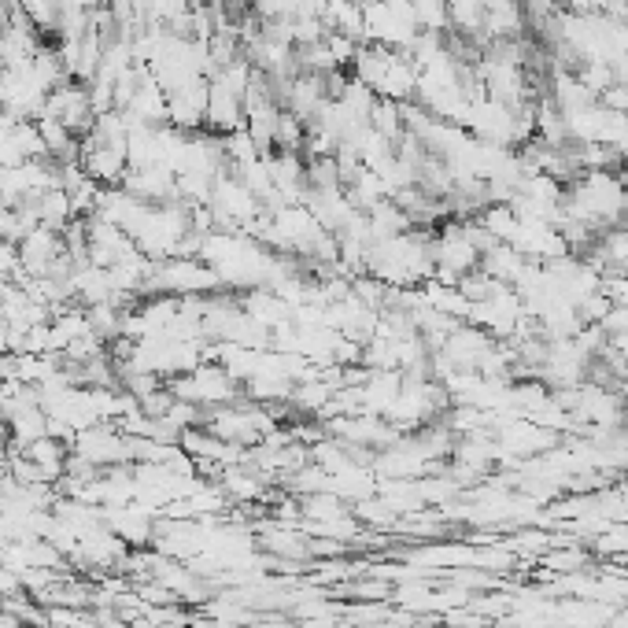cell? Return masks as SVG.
<instances>
[{"mask_svg": "<svg viewBox=\"0 0 628 628\" xmlns=\"http://www.w3.org/2000/svg\"><path fill=\"white\" fill-rule=\"evenodd\" d=\"M71 455L85 459L97 470H111V466H133V440L122 433L119 425L97 422L89 429H78L71 436Z\"/></svg>", "mask_w": 628, "mask_h": 628, "instance_id": "6da1fadb", "label": "cell"}, {"mask_svg": "<svg viewBox=\"0 0 628 628\" xmlns=\"http://www.w3.org/2000/svg\"><path fill=\"white\" fill-rule=\"evenodd\" d=\"M19 274H23V255H19V244L0 241V278L15 281Z\"/></svg>", "mask_w": 628, "mask_h": 628, "instance_id": "277c9868", "label": "cell"}, {"mask_svg": "<svg viewBox=\"0 0 628 628\" xmlns=\"http://www.w3.org/2000/svg\"><path fill=\"white\" fill-rule=\"evenodd\" d=\"M37 215H41V226H49V230L56 233H67V226L78 218L74 215L71 196L63 193V189H49V193L37 196Z\"/></svg>", "mask_w": 628, "mask_h": 628, "instance_id": "3957f363", "label": "cell"}, {"mask_svg": "<svg viewBox=\"0 0 628 628\" xmlns=\"http://www.w3.org/2000/svg\"><path fill=\"white\" fill-rule=\"evenodd\" d=\"M23 455L37 466L41 481L56 484L67 473V459H71V440H60V436H41L30 447H23Z\"/></svg>", "mask_w": 628, "mask_h": 628, "instance_id": "7a4b0ae2", "label": "cell"}]
</instances>
